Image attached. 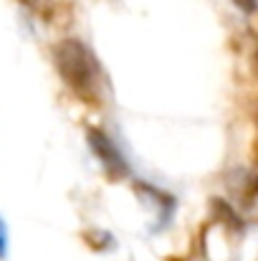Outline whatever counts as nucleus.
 I'll return each instance as SVG.
<instances>
[{"mask_svg": "<svg viewBox=\"0 0 258 261\" xmlns=\"http://www.w3.org/2000/svg\"><path fill=\"white\" fill-rule=\"evenodd\" d=\"M89 145H91V150H94L99 165L104 168V173L109 175V177L122 180V177L129 175V165H127L122 150L114 145V140H111L106 132H101V129H89Z\"/></svg>", "mask_w": 258, "mask_h": 261, "instance_id": "nucleus-2", "label": "nucleus"}, {"mask_svg": "<svg viewBox=\"0 0 258 261\" xmlns=\"http://www.w3.org/2000/svg\"><path fill=\"white\" fill-rule=\"evenodd\" d=\"M53 64L66 89L84 104H101L104 74L91 48L79 38H64L53 48Z\"/></svg>", "mask_w": 258, "mask_h": 261, "instance_id": "nucleus-1", "label": "nucleus"}, {"mask_svg": "<svg viewBox=\"0 0 258 261\" xmlns=\"http://www.w3.org/2000/svg\"><path fill=\"white\" fill-rule=\"evenodd\" d=\"M236 5L241 10H246V13H253L256 10V0H236Z\"/></svg>", "mask_w": 258, "mask_h": 261, "instance_id": "nucleus-4", "label": "nucleus"}, {"mask_svg": "<svg viewBox=\"0 0 258 261\" xmlns=\"http://www.w3.org/2000/svg\"><path fill=\"white\" fill-rule=\"evenodd\" d=\"M5 256H8V226L0 216V259H5Z\"/></svg>", "mask_w": 258, "mask_h": 261, "instance_id": "nucleus-3", "label": "nucleus"}]
</instances>
